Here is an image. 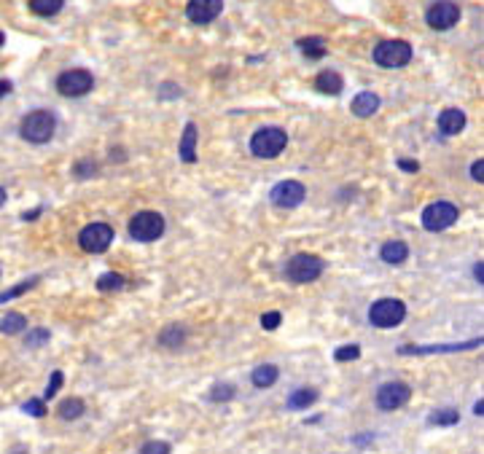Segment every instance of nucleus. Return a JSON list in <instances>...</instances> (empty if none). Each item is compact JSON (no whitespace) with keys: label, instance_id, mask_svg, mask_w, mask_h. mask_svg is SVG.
I'll return each mask as SVG.
<instances>
[{"label":"nucleus","instance_id":"7c9ffc66","mask_svg":"<svg viewBox=\"0 0 484 454\" xmlns=\"http://www.w3.org/2000/svg\"><path fill=\"white\" fill-rule=\"evenodd\" d=\"M52 336H49V331L46 328H35V331H27V339L25 344L27 347H40V344H46Z\"/></svg>","mask_w":484,"mask_h":454},{"label":"nucleus","instance_id":"b1692460","mask_svg":"<svg viewBox=\"0 0 484 454\" xmlns=\"http://www.w3.org/2000/svg\"><path fill=\"white\" fill-rule=\"evenodd\" d=\"M428 422L430 425H436V428H452V425L460 422V414H457V409L446 406V409H436V412H430Z\"/></svg>","mask_w":484,"mask_h":454},{"label":"nucleus","instance_id":"5701e85b","mask_svg":"<svg viewBox=\"0 0 484 454\" xmlns=\"http://www.w3.org/2000/svg\"><path fill=\"white\" fill-rule=\"evenodd\" d=\"M83 412H86V406H83L81 398H65V401L59 403V409H57L59 419H65V422H73V419L83 417Z\"/></svg>","mask_w":484,"mask_h":454},{"label":"nucleus","instance_id":"393cba45","mask_svg":"<svg viewBox=\"0 0 484 454\" xmlns=\"http://www.w3.org/2000/svg\"><path fill=\"white\" fill-rule=\"evenodd\" d=\"M27 328V318L25 315H19V312H8L3 320H0V334H22Z\"/></svg>","mask_w":484,"mask_h":454},{"label":"nucleus","instance_id":"c9c22d12","mask_svg":"<svg viewBox=\"0 0 484 454\" xmlns=\"http://www.w3.org/2000/svg\"><path fill=\"white\" fill-rule=\"evenodd\" d=\"M73 173H76V177H89V175L97 173V164L94 161H79Z\"/></svg>","mask_w":484,"mask_h":454},{"label":"nucleus","instance_id":"f257e3e1","mask_svg":"<svg viewBox=\"0 0 484 454\" xmlns=\"http://www.w3.org/2000/svg\"><path fill=\"white\" fill-rule=\"evenodd\" d=\"M54 132H57V119H54L52 110H30L19 124V134L33 146L49 143Z\"/></svg>","mask_w":484,"mask_h":454},{"label":"nucleus","instance_id":"58836bf2","mask_svg":"<svg viewBox=\"0 0 484 454\" xmlns=\"http://www.w3.org/2000/svg\"><path fill=\"white\" fill-rule=\"evenodd\" d=\"M11 89H13V86H11V81H6V78L0 81V100H3L6 94H11Z\"/></svg>","mask_w":484,"mask_h":454},{"label":"nucleus","instance_id":"37998d69","mask_svg":"<svg viewBox=\"0 0 484 454\" xmlns=\"http://www.w3.org/2000/svg\"><path fill=\"white\" fill-rule=\"evenodd\" d=\"M3 43H6V35H3V33H0V46H3Z\"/></svg>","mask_w":484,"mask_h":454},{"label":"nucleus","instance_id":"20e7f679","mask_svg":"<svg viewBox=\"0 0 484 454\" xmlns=\"http://www.w3.org/2000/svg\"><path fill=\"white\" fill-rule=\"evenodd\" d=\"M323 269H325V261H323V258H318V255H312V253H296L294 258L285 264V277L291 282L304 285V282L318 280L323 274Z\"/></svg>","mask_w":484,"mask_h":454},{"label":"nucleus","instance_id":"c03bdc74","mask_svg":"<svg viewBox=\"0 0 484 454\" xmlns=\"http://www.w3.org/2000/svg\"><path fill=\"white\" fill-rule=\"evenodd\" d=\"M16 454H25V452H16Z\"/></svg>","mask_w":484,"mask_h":454},{"label":"nucleus","instance_id":"473e14b6","mask_svg":"<svg viewBox=\"0 0 484 454\" xmlns=\"http://www.w3.org/2000/svg\"><path fill=\"white\" fill-rule=\"evenodd\" d=\"M140 454H170V443L164 441H148L140 446Z\"/></svg>","mask_w":484,"mask_h":454},{"label":"nucleus","instance_id":"0eeeda50","mask_svg":"<svg viewBox=\"0 0 484 454\" xmlns=\"http://www.w3.org/2000/svg\"><path fill=\"white\" fill-rule=\"evenodd\" d=\"M92 89H94L92 73L83 70V67L65 70V73H59V78H57V92L62 94V97H83V94H89Z\"/></svg>","mask_w":484,"mask_h":454},{"label":"nucleus","instance_id":"bb28decb","mask_svg":"<svg viewBox=\"0 0 484 454\" xmlns=\"http://www.w3.org/2000/svg\"><path fill=\"white\" fill-rule=\"evenodd\" d=\"M127 282H124V277L121 274H113V272H108V274H103L100 280H97V291L100 293H116V291H121Z\"/></svg>","mask_w":484,"mask_h":454},{"label":"nucleus","instance_id":"dca6fc26","mask_svg":"<svg viewBox=\"0 0 484 454\" xmlns=\"http://www.w3.org/2000/svg\"><path fill=\"white\" fill-rule=\"evenodd\" d=\"M178 153L186 164H194L197 161V124L188 121L186 129H183V137H180V146H178Z\"/></svg>","mask_w":484,"mask_h":454},{"label":"nucleus","instance_id":"79ce46f5","mask_svg":"<svg viewBox=\"0 0 484 454\" xmlns=\"http://www.w3.org/2000/svg\"><path fill=\"white\" fill-rule=\"evenodd\" d=\"M3 204H6V188L0 186V207H3Z\"/></svg>","mask_w":484,"mask_h":454},{"label":"nucleus","instance_id":"2f4dec72","mask_svg":"<svg viewBox=\"0 0 484 454\" xmlns=\"http://www.w3.org/2000/svg\"><path fill=\"white\" fill-rule=\"evenodd\" d=\"M22 412H25V414H30V417H46V403L40 401V398H30V401L25 403V406H22Z\"/></svg>","mask_w":484,"mask_h":454},{"label":"nucleus","instance_id":"c756f323","mask_svg":"<svg viewBox=\"0 0 484 454\" xmlns=\"http://www.w3.org/2000/svg\"><path fill=\"white\" fill-rule=\"evenodd\" d=\"M358 358H361V347H358V344H345V347H339L334 352V361H339V363L358 361Z\"/></svg>","mask_w":484,"mask_h":454},{"label":"nucleus","instance_id":"4468645a","mask_svg":"<svg viewBox=\"0 0 484 454\" xmlns=\"http://www.w3.org/2000/svg\"><path fill=\"white\" fill-rule=\"evenodd\" d=\"M439 132L446 134V137H452V134H460L466 129V113L463 110H457V107H446L439 113Z\"/></svg>","mask_w":484,"mask_h":454},{"label":"nucleus","instance_id":"aec40b11","mask_svg":"<svg viewBox=\"0 0 484 454\" xmlns=\"http://www.w3.org/2000/svg\"><path fill=\"white\" fill-rule=\"evenodd\" d=\"M299 52L304 54L307 59H323L325 52H328V46H325V40L321 35H309V38H299Z\"/></svg>","mask_w":484,"mask_h":454},{"label":"nucleus","instance_id":"1a4fd4ad","mask_svg":"<svg viewBox=\"0 0 484 454\" xmlns=\"http://www.w3.org/2000/svg\"><path fill=\"white\" fill-rule=\"evenodd\" d=\"M113 242V228L108 223H89L79 234V245L83 253H105Z\"/></svg>","mask_w":484,"mask_h":454},{"label":"nucleus","instance_id":"f704fd0d","mask_svg":"<svg viewBox=\"0 0 484 454\" xmlns=\"http://www.w3.org/2000/svg\"><path fill=\"white\" fill-rule=\"evenodd\" d=\"M62 379H65V376H62V371H54V374H52V382H49V388H46V395H43L46 401L57 395V390L62 388Z\"/></svg>","mask_w":484,"mask_h":454},{"label":"nucleus","instance_id":"72a5a7b5","mask_svg":"<svg viewBox=\"0 0 484 454\" xmlns=\"http://www.w3.org/2000/svg\"><path fill=\"white\" fill-rule=\"evenodd\" d=\"M280 320H282L280 312H264V315H261V328H264V331H275V328L280 325Z\"/></svg>","mask_w":484,"mask_h":454},{"label":"nucleus","instance_id":"f3484780","mask_svg":"<svg viewBox=\"0 0 484 454\" xmlns=\"http://www.w3.org/2000/svg\"><path fill=\"white\" fill-rule=\"evenodd\" d=\"M315 89L321 94L336 97V94H342V89H345V81H342V76L336 70H323V73H318V78H315Z\"/></svg>","mask_w":484,"mask_h":454},{"label":"nucleus","instance_id":"9d476101","mask_svg":"<svg viewBox=\"0 0 484 454\" xmlns=\"http://www.w3.org/2000/svg\"><path fill=\"white\" fill-rule=\"evenodd\" d=\"M409 398H412V388L406 382H385L376 390V406L382 412H396V409L406 406Z\"/></svg>","mask_w":484,"mask_h":454},{"label":"nucleus","instance_id":"e433bc0d","mask_svg":"<svg viewBox=\"0 0 484 454\" xmlns=\"http://www.w3.org/2000/svg\"><path fill=\"white\" fill-rule=\"evenodd\" d=\"M471 177H473L476 183H484V161L482 159L471 164Z\"/></svg>","mask_w":484,"mask_h":454},{"label":"nucleus","instance_id":"39448f33","mask_svg":"<svg viewBox=\"0 0 484 454\" xmlns=\"http://www.w3.org/2000/svg\"><path fill=\"white\" fill-rule=\"evenodd\" d=\"M403 318H406V307L398 298H379L369 309V320L376 328H396L403 322Z\"/></svg>","mask_w":484,"mask_h":454},{"label":"nucleus","instance_id":"f03ea898","mask_svg":"<svg viewBox=\"0 0 484 454\" xmlns=\"http://www.w3.org/2000/svg\"><path fill=\"white\" fill-rule=\"evenodd\" d=\"M288 146V134L280 127H264L250 137V151L258 159H275Z\"/></svg>","mask_w":484,"mask_h":454},{"label":"nucleus","instance_id":"7ed1b4c3","mask_svg":"<svg viewBox=\"0 0 484 454\" xmlns=\"http://www.w3.org/2000/svg\"><path fill=\"white\" fill-rule=\"evenodd\" d=\"M412 46L406 43V40H382V43H376L374 46V62L379 67H385V70H396V67H403L412 62Z\"/></svg>","mask_w":484,"mask_h":454},{"label":"nucleus","instance_id":"9b49d317","mask_svg":"<svg viewBox=\"0 0 484 454\" xmlns=\"http://www.w3.org/2000/svg\"><path fill=\"white\" fill-rule=\"evenodd\" d=\"M425 22L433 30H452L460 22V8L452 0H436L425 13Z\"/></svg>","mask_w":484,"mask_h":454},{"label":"nucleus","instance_id":"ddd939ff","mask_svg":"<svg viewBox=\"0 0 484 454\" xmlns=\"http://www.w3.org/2000/svg\"><path fill=\"white\" fill-rule=\"evenodd\" d=\"M224 11V0H188L186 16L194 25H210Z\"/></svg>","mask_w":484,"mask_h":454},{"label":"nucleus","instance_id":"4c0bfd02","mask_svg":"<svg viewBox=\"0 0 484 454\" xmlns=\"http://www.w3.org/2000/svg\"><path fill=\"white\" fill-rule=\"evenodd\" d=\"M398 167H401L403 173H417V170H420V164H417V161H412V159H401V161H398Z\"/></svg>","mask_w":484,"mask_h":454},{"label":"nucleus","instance_id":"6ab92c4d","mask_svg":"<svg viewBox=\"0 0 484 454\" xmlns=\"http://www.w3.org/2000/svg\"><path fill=\"white\" fill-rule=\"evenodd\" d=\"M253 385L258 390H267V388H272L277 379H280V368L277 366H272V363H264V366H255L253 368Z\"/></svg>","mask_w":484,"mask_h":454},{"label":"nucleus","instance_id":"ea45409f","mask_svg":"<svg viewBox=\"0 0 484 454\" xmlns=\"http://www.w3.org/2000/svg\"><path fill=\"white\" fill-rule=\"evenodd\" d=\"M482 272H484V264H482V261H479V264L473 267V277H476V282H479V285H482V282H484V274H482Z\"/></svg>","mask_w":484,"mask_h":454},{"label":"nucleus","instance_id":"4be33fe9","mask_svg":"<svg viewBox=\"0 0 484 454\" xmlns=\"http://www.w3.org/2000/svg\"><path fill=\"white\" fill-rule=\"evenodd\" d=\"M183 342H186V328H183V325H167V328L159 334V344L167 349L180 347Z\"/></svg>","mask_w":484,"mask_h":454},{"label":"nucleus","instance_id":"f8f14e48","mask_svg":"<svg viewBox=\"0 0 484 454\" xmlns=\"http://www.w3.org/2000/svg\"><path fill=\"white\" fill-rule=\"evenodd\" d=\"M307 197V188L301 186L299 180H282L277 186L272 188V202L282 207V210H291V207H299Z\"/></svg>","mask_w":484,"mask_h":454},{"label":"nucleus","instance_id":"a878e982","mask_svg":"<svg viewBox=\"0 0 484 454\" xmlns=\"http://www.w3.org/2000/svg\"><path fill=\"white\" fill-rule=\"evenodd\" d=\"M62 6H65V0H30V11L38 16H54L62 11Z\"/></svg>","mask_w":484,"mask_h":454},{"label":"nucleus","instance_id":"423d86ee","mask_svg":"<svg viewBox=\"0 0 484 454\" xmlns=\"http://www.w3.org/2000/svg\"><path fill=\"white\" fill-rule=\"evenodd\" d=\"M129 234H132V240H137V242L159 240L161 234H164V218H161L159 213H154V210H143V213L132 215V221H129Z\"/></svg>","mask_w":484,"mask_h":454},{"label":"nucleus","instance_id":"a19ab883","mask_svg":"<svg viewBox=\"0 0 484 454\" xmlns=\"http://www.w3.org/2000/svg\"><path fill=\"white\" fill-rule=\"evenodd\" d=\"M473 414H476V417H482V414H484V401H476V403H473Z\"/></svg>","mask_w":484,"mask_h":454},{"label":"nucleus","instance_id":"c85d7f7f","mask_svg":"<svg viewBox=\"0 0 484 454\" xmlns=\"http://www.w3.org/2000/svg\"><path fill=\"white\" fill-rule=\"evenodd\" d=\"M40 277H33V280H25V282H19L16 288H11V291H6V293H0V304H6V301H11V298H16L19 293H27L30 288H35L38 285Z\"/></svg>","mask_w":484,"mask_h":454},{"label":"nucleus","instance_id":"412c9836","mask_svg":"<svg viewBox=\"0 0 484 454\" xmlns=\"http://www.w3.org/2000/svg\"><path fill=\"white\" fill-rule=\"evenodd\" d=\"M315 401H318V390L315 388H299V390L291 392V398H288V409L301 412V409H309Z\"/></svg>","mask_w":484,"mask_h":454},{"label":"nucleus","instance_id":"cd10ccee","mask_svg":"<svg viewBox=\"0 0 484 454\" xmlns=\"http://www.w3.org/2000/svg\"><path fill=\"white\" fill-rule=\"evenodd\" d=\"M234 395H237V388H234L231 382H218V385H213V390H210V401L213 403H229Z\"/></svg>","mask_w":484,"mask_h":454},{"label":"nucleus","instance_id":"2eb2a0df","mask_svg":"<svg viewBox=\"0 0 484 454\" xmlns=\"http://www.w3.org/2000/svg\"><path fill=\"white\" fill-rule=\"evenodd\" d=\"M379 94L374 92H361L352 97V103H350V110L358 116V119H369V116H374L376 110H379Z\"/></svg>","mask_w":484,"mask_h":454},{"label":"nucleus","instance_id":"a211bd4d","mask_svg":"<svg viewBox=\"0 0 484 454\" xmlns=\"http://www.w3.org/2000/svg\"><path fill=\"white\" fill-rule=\"evenodd\" d=\"M379 255H382V261L385 264H403L406 258H409V245L401 240H393V242H385L382 245V250H379Z\"/></svg>","mask_w":484,"mask_h":454},{"label":"nucleus","instance_id":"6e6552de","mask_svg":"<svg viewBox=\"0 0 484 454\" xmlns=\"http://www.w3.org/2000/svg\"><path fill=\"white\" fill-rule=\"evenodd\" d=\"M457 215H460V210L452 202H433L422 210V226L428 231H444L455 223Z\"/></svg>","mask_w":484,"mask_h":454}]
</instances>
